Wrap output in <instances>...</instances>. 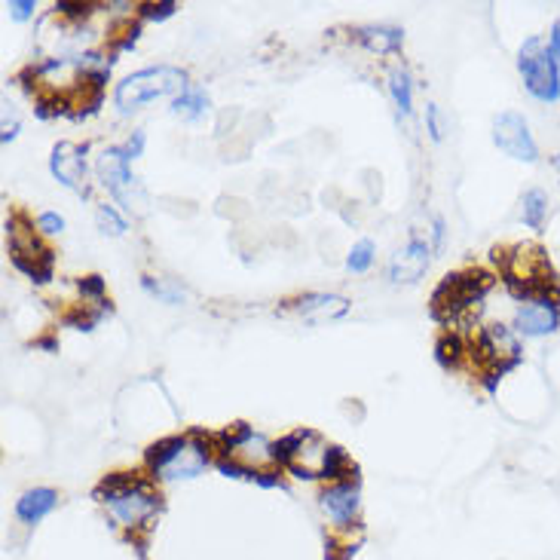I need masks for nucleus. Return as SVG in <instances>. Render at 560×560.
I'll use <instances>...</instances> for the list:
<instances>
[{
    "label": "nucleus",
    "mask_w": 560,
    "mask_h": 560,
    "mask_svg": "<svg viewBox=\"0 0 560 560\" xmlns=\"http://www.w3.org/2000/svg\"><path fill=\"white\" fill-rule=\"evenodd\" d=\"M98 496L111 508L114 521H120L126 530L147 527L160 512V493H154L144 481H138L135 475H126V472H117V475L101 481Z\"/></svg>",
    "instance_id": "obj_1"
},
{
    "label": "nucleus",
    "mask_w": 560,
    "mask_h": 560,
    "mask_svg": "<svg viewBox=\"0 0 560 560\" xmlns=\"http://www.w3.org/2000/svg\"><path fill=\"white\" fill-rule=\"evenodd\" d=\"M184 92H187V74L181 68L157 65V68L135 71L123 83H117L114 98H117L120 111H138V108L150 105V101L184 95Z\"/></svg>",
    "instance_id": "obj_2"
},
{
    "label": "nucleus",
    "mask_w": 560,
    "mask_h": 560,
    "mask_svg": "<svg viewBox=\"0 0 560 560\" xmlns=\"http://www.w3.org/2000/svg\"><path fill=\"white\" fill-rule=\"evenodd\" d=\"M147 466L157 478L178 481V478H196L209 466V447L193 444L190 438H166L160 444L147 447Z\"/></svg>",
    "instance_id": "obj_3"
},
{
    "label": "nucleus",
    "mask_w": 560,
    "mask_h": 560,
    "mask_svg": "<svg viewBox=\"0 0 560 560\" xmlns=\"http://www.w3.org/2000/svg\"><path fill=\"white\" fill-rule=\"evenodd\" d=\"M490 285H493V279L484 270H466V273L444 276V282L432 294V316L438 322L460 319L463 313H469L475 307V303H481V297L487 294Z\"/></svg>",
    "instance_id": "obj_4"
},
{
    "label": "nucleus",
    "mask_w": 560,
    "mask_h": 560,
    "mask_svg": "<svg viewBox=\"0 0 560 560\" xmlns=\"http://www.w3.org/2000/svg\"><path fill=\"white\" fill-rule=\"evenodd\" d=\"M129 150L126 147H108L105 154L98 157V178L111 190L114 199H120L123 206L132 212H144V190L138 184V178L129 172Z\"/></svg>",
    "instance_id": "obj_5"
},
{
    "label": "nucleus",
    "mask_w": 560,
    "mask_h": 560,
    "mask_svg": "<svg viewBox=\"0 0 560 560\" xmlns=\"http://www.w3.org/2000/svg\"><path fill=\"white\" fill-rule=\"evenodd\" d=\"M518 65H521V74L527 80V89L536 98L557 101V95H560V68H557V62L551 56V49L542 46L539 37H533V40L524 43Z\"/></svg>",
    "instance_id": "obj_6"
},
{
    "label": "nucleus",
    "mask_w": 560,
    "mask_h": 560,
    "mask_svg": "<svg viewBox=\"0 0 560 560\" xmlns=\"http://www.w3.org/2000/svg\"><path fill=\"white\" fill-rule=\"evenodd\" d=\"M493 141L499 144V150H505L508 157L536 163V141L527 129V120L518 111H502L493 120Z\"/></svg>",
    "instance_id": "obj_7"
},
{
    "label": "nucleus",
    "mask_w": 560,
    "mask_h": 560,
    "mask_svg": "<svg viewBox=\"0 0 560 560\" xmlns=\"http://www.w3.org/2000/svg\"><path fill=\"white\" fill-rule=\"evenodd\" d=\"M322 512L334 521V527H352L359 521V487L343 481V484H331L322 496H319Z\"/></svg>",
    "instance_id": "obj_8"
},
{
    "label": "nucleus",
    "mask_w": 560,
    "mask_h": 560,
    "mask_svg": "<svg viewBox=\"0 0 560 560\" xmlns=\"http://www.w3.org/2000/svg\"><path fill=\"white\" fill-rule=\"evenodd\" d=\"M560 322V310L557 303L548 300V297H539V300H527L524 307L518 310L515 316V325L521 334L527 337H542V334H551Z\"/></svg>",
    "instance_id": "obj_9"
},
{
    "label": "nucleus",
    "mask_w": 560,
    "mask_h": 560,
    "mask_svg": "<svg viewBox=\"0 0 560 560\" xmlns=\"http://www.w3.org/2000/svg\"><path fill=\"white\" fill-rule=\"evenodd\" d=\"M83 150L80 144H71V141H62L56 144L53 150V160H49V166H53V175L71 187V190H80L83 187V175H86V166H83Z\"/></svg>",
    "instance_id": "obj_10"
},
{
    "label": "nucleus",
    "mask_w": 560,
    "mask_h": 560,
    "mask_svg": "<svg viewBox=\"0 0 560 560\" xmlns=\"http://www.w3.org/2000/svg\"><path fill=\"white\" fill-rule=\"evenodd\" d=\"M294 310L303 316V319H310V322H334V319H343L349 313V303L337 294H303L294 300Z\"/></svg>",
    "instance_id": "obj_11"
},
{
    "label": "nucleus",
    "mask_w": 560,
    "mask_h": 560,
    "mask_svg": "<svg viewBox=\"0 0 560 560\" xmlns=\"http://www.w3.org/2000/svg\"><path fill=\"white\" fill-rule=\"evenodd\" d=\"M426 264H429V242L420 233H414L411 245L404 248V254H398V258L392 261L389 276H392V282H414V279L423 276Z\"/></svg>",
    "instance_id": "obj_12"
},
{
    "label": "nucleus",
    "mask_w": 560,
    "mask_h": 560,
    "mask_svg": "<svg viewBox=\"0 0 560 560\" xmlns=\"http://www.w3.org/2000/svg\"><path fill=\"white\" fill-rule=\"evenodd\" d=\"M56 502H59L56 490L34 487V490H28V493L16 502V515H19L22 524H37V521H43L49 512H53Z\"/></svg>",
    "instance_id": "obj_13"
},
{
    "label": "nucleus",
    "mask_w": 560,
    "mask_h": 560,
    "mask_svg": "<svg viewBox=\"0 0 560 560\" xmlns=\"http://www.w3.org/2000/svg\"><path fill=\"white\" fill-rule=\"evenodd\" d=\"M355 40L368 46L371 53H395L401 46V31L398 28H383V25H368L355 31Z\"/></svg>",
    "instance_id": "obj_14"
},
{
    "label": "nucleus",
    "mask_w": 560,
    "mask_h": 560,
    "mask_svg": "<svg viewBox=\"0 0 560 560\" xmlns=\"http://www.w3.org/2000/svg\"><path fill=\"white\" fill-rule=\"evenodd\" d=\"M389 92H392L395 105H398V111H401L404 117L414 111V108H411V77H407L404 68H392V71H389Z\"/></svg>",
    "instance_id": "obj_15"
},
{
    "label": "nucleus",
    "mask_w": 560,
    "mask_h": 560,
    "mask_svg": "<svg viewBox=\"0 0 560 560\" xmlns=\"http://www.w3.org/2000/svg\"><path fill=\"white\" fill-rule=\"evenodd\" d=\"M172 108H175V114H181L187 120H196V117H202V111L209 108V98L202 89H187L184 95H178L172 101Z\"/></svg>",
    "instance_id": "obj_16"
},
{
    "label": "nucleus",
    "mask_w": 560,
    "mask_h": 560,
    "mask_svg": "<svg viewBox=\"0 0 560 560\" xmlns=\"http://www.w3.org/2000/svg\"><path fill=\"white\" fill-rule=\"evenodd\" d=\"M521 206H524V221H527L530 227H542L545 212H548V196H545V190H527Z\"/></svg>",
    "instance_id": "obj_17"
},
{
    "label": "nucleus",
    "mask_w": 560,
    "mask_h": 560,
    "mask_svg": "<svg viewBox=\"0 0 560 560\" xmlns=\"http://www.w3.org/2000/svg\"><path fill=\"white\" fill-rule=\"evenodd\" d=\"M371 261H374V242H371V239H362L359 245H352L346 267H349L352 273H365V270L371 267Z\"/></svg>",
    "instance_id": "obj_18"
},
{
    "label": "nucleus",
    "mask_w": 560,
    "mask_h": 560,
    "mask_svg": "<svg viewBox=\"0 0 560 560\" xmlns=\"http://www.w3.org/2000/svg\"><path fill=\"white\" fill-rule=\"evenodd\" d=\"M95 221H98L101 230L111 233V236H123V233H126V221H123V218L108 206V202H105V206H98V209H95Z\"/></svg>",
    "instance_id": "obj_19"
},
{
    "label": "nucleus",
    "mask_w": 560,
    "mask_h": 560,
    "mask_svg": "<svg viewBox=\"0 0 560 560\" xmlns=\"http://www.w3.org/2000/svg\"><path fill=\"white\" fill-rule=\"evenodd\" d=\"M438 359H441V365H456V362H460L463 359V340L456 334H444L438 340Z\"/></svg>",
    "instance_id": "obj_20"
},
{
    "label": "nucleus",
    "mask_w": 560,
    "mask_h": 560,
    "mask_svg": "<svg viewBox=\"0 0 560 560\" xmlns=\"http://www.w3.org/2000/svg\"><path fill=\"white\" fill-rule=\"evenodd\" d=\"M346 469V453L340 447H328L325 450V463H322V472L319 478H340Z\"/></svg>",
    "instance_id": "obj_21"
},
{
    "label": "nucleus",
    "mask_w": 560,
    "mask_h": 560,
    "mask_svg": "<svg viewBox=\"0 0 560 560\" xmlns=\"http://www.w3.org/2000/svg\"><path fill=\"white\" fill-rule=\"evenodd\" d=\"M80 291H83V297H101V294H105V279H101V276H86V279H80Z\"/></svg>",
    "instance_id": "obj_22"
},
{
    "label": "nucleus",
    "mask_w": 560,
    "mask_h": 560,
    "mask_svg": "<svg viewBox=\"0 0 560 560\" xmlns=\"http://www.w3.org/2000/svg\"><path fill=\"white\" fill-rule=\"evenodd\" d=\"M37 227L43 230V233H49V236H53V233H62V227H65V221L56 215V212H46V215H40V221H37Z\"/></svg>",
    "instance_id": "obj_23"
},
{
    "label": "nucleus",
    "mask_w": 560,
    "mask_h": 560,
    "mask_svg": "<svg viewBox=\"0 0 560 560\" xmlns=\"http://www.w3.org/2000/svg\"><path fill=\"white\" fill-rule=\"evenodd\" d=\"M172 13H175V4H147L144 7V16H150V19H166Z\"/></svg>",
    "instance_id": "obj_24"
},
{
    "label": "nucleus",
    "mask_w": 560,
    "mask_h": 560,
    "mask_svg": "<svg viewBox=\"0 0 560 560\" xmlns=\"http://www.w3.org/2000/svg\"><path fill=\"white\" fill-rule=\"evenodd\" d=\"M7 10H13V19L25 22V19L31 16L34 4H31V0H16V4H7Z\"/></svg>",
    "instance_id": "obj_25"
},
{
    "label": "nucleus",
    "mask_w": 560,
    "mask_h": 560,
    "mask_svg": "<svg viewBox=\"0 0 560 560\" xmlns=\"http://www.w3.org/2000/svg\"><path fill=\"white\" fill-rule=\"evenodd\" d=\"M426 117H429V135H432V141H441V123H438V108H435V105H429V108H426Z\"/></svg>",
    "instance_id": "obj_26"
},
{
    "label": "nucleus",
    "mask_w": 560,
    "mask_h": 560,
    "mask_svg": "<svg viewBox=\"0 0 560 560\" xmlns=\"http://www.w3.org/2000/svg\"><path fill=\"white\" fill-rule=\"evenodd\" d=\"M548 49H551V56H554V62H557V68H560V22L551 28V37H548Z\"/></svg>",
    "instance_id": "obj_27"
},
{
    "label": "nucleus",
    "mask_w": 560,
    "mask_h": 560,
    "mask_svg": "<svg viewBox=\"0 0 560 560\" xmlns=\"http://www.w3.org/2000/svg\"><path fill=\"white\" fill-rule=\"evenodd\" d=\"M141 147H144V135H141V132H135V138H132V141H129V147H126V150H129V157H138V154H141Z\"/></svg>",
    "instance_id": "obj_28"
},
{
    "label": "nucleus",
    "mask_w": 560,
    "mask_h": 560,
    "mask_svg": "<svg viewBox=\"0 0 560 560\" xmlns=\"http://www.w3.org/2000/svg\"><path fill=\"white\" fill-rule=\"evenodd\" d=\"M557 163H560V157H557Z\"/></svg>",
    "instance_id": "obj_29"
}]
</instances>
